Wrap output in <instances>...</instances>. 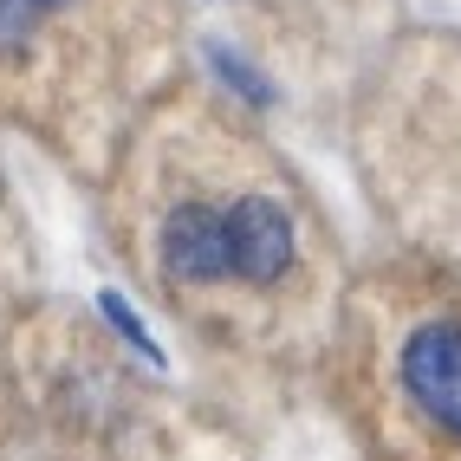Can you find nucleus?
Instances as JSON below:
<instances>
[{"instance_id": "4", "label": "nucleus", "mask_w": 461, "mask_h": 461, "mask_svg": "<svg viewBox=\"0 0 461 461\" xmlns=\"http://www.w3.org/2000/svg\"><path fill=\"white\" fill-rule=\"evenodd\" d=\"M33 20H40L33 0H0V52H20L33 40Z\"/></svg>"}, {"instance_id": "5", "label": "nucleus", "mask_w": 461, "mask_h": 461, "mask_svg": "<svg viewBox=\"0 0 461 461\" xmlns=\"http://www.w3.org/2000/svg\"><path fill=\"white\" fill-rule=\"evenodd\" d=\"M208 59H214V66H221V78H228L234 91H248V98H254V104H267V85H260V72H248V66H240V59L228 52V46H214Z\"/></svg>"}, {"instance_id": "3", "label": "nucleus", "mask_w": 461, "mask_h": 461, "mask_svg": "<svg viewBox=\"0 0 461 461\" xmlns=\"http://www.w3.org/2000/svg\"><path fill=\"white\" fill-rule=\"evenodd\" d=\"M163 260L182 286H208V280H228V221L214 214L208 202H182L169 221H163Z\"/></svg>"}, {"instance_id": "6", "label": "nucleus", "mask_w": 461, "mask_h": 461, "mask_svg": "<svg viewBox=\"0 0 461 461\" xmlns=\"http://www.w3.org/2000/svg\"><path fill=\"white\" fill-rule=\"evenodd\" d=\"M98 305H104V319H111L117 331H124V338H131V345H137V351H149V357H157V345H149V331H143V325L131 319V305H124V299H117V293H104Z\"/></svg>"}, {"instance_id": "1", "label": "nucleus", "mask_w": 461, "mask_h": 461, "mask_svg": "<svg viewBox=\"0 0 461 461\" xmlns=\"http://www.w3.org/2000/svg\"><path fill=\"white\" fill-rule=\"evenodd\" d=\"M403 384L410 396L461 436V325H422L403 345Z\"/></svg>"}, {"instance_id": "7", "label": "nucleus", "mask_w": 461, "mask_h": 461, "mask_svg": "<svg viewBox=\"0 0 461 461\" xmlns=\"http://www.w3.org/2000/svg\"><path fill=\"white\" fill-rule=\"evenodd\" d=\"M33 7H66V0H33Z\"/></svg>"}, {"instance_id": "2", "label": "nucleus", "mask_w": 461, "mask_h": 461, "mask_svg": "<svg viewBox=\"0 0 461 461\" xmlns=\"http://www.w3.org/2000/svg\"><path fill=\"white\" fill-rule=\"evenodd\" d=\"M221 221H228V267L240 280L267 286V280H280L293 267V221L280 214V202L248 195V202H234Z\"/></svg>"}]
</instances>
